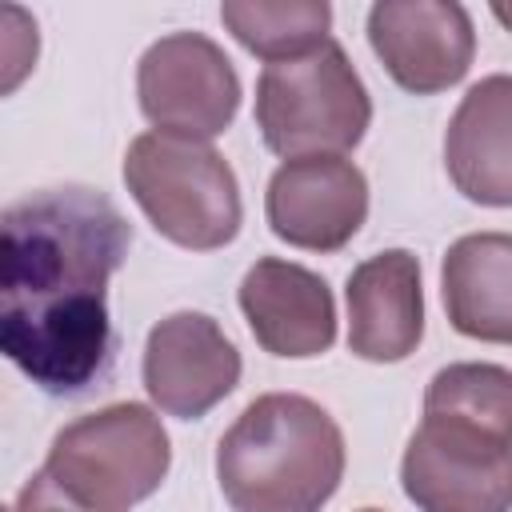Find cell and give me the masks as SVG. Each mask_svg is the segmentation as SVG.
<instances>
[{
  "mask_svg": "<svg viewBox=\"0 0 512 512\" xmlns=\"http://www.w3.org/2000/svg\"><path fill=\"white\" fill-rule=\"evenodd\" d=\"M492 16L512 32V4H492Z\"/></svg>",
  "mask_w": 512,
  "mask_h": 512,
  "instance_id": "d6986e66",
  "label": "cell"
},
{
  "mask_svg": "<svg viewBox=\"0 0 512 512\" xmlns=\"http://www.w3.org/2000/svg\"><path fill=\"white\" fill-rule=\"evenodd\" d=\"M4 512H8V508H4Z\"/></svg>",
  "mask_w": 512,
  "mask_h": 512,
  "instance_id": "44dd1931",
  "label": "cell"
},
{
  "mask_svg": "<svg viewBox=\"0 0 512 512\" xmlns=\"http://www.w3.org/2000/svg\"><path fill=\"white\" fill-rule=\"evenodd\" d=\"M4 92H12L24 72L36 64V20H28L16 4L4 8Z\"/></svg>",
  "mask_w": 512,
  "mask_h": 512,
  "instance_id": "e0dca14e",
  "label": "cell"
},
{
  "mask_svg": "<svg viewBox=\"0 0 512 512\" xmlns=\"http://www.w3.org/2000/svg\"><path fill=\"white\" fill-rule=\"evenodd\" d=\"M344 432L300 392L256 396L216 444V484L232 512H320L344 480Z\"/></svg>",
  "mask_w": 512,
  "mask_h": 512,
  "instance_id": "7a4b0ae2",
  "label": "cell"
},
{
  "mask_svg": "<svg viewBox=\"0 0 512 512\" xmlns=\"http://www.w3.org/2000/svg\"><path fill=\"white\" fill-rule=\"evenodd\" d=\"M360 512H380V508H360Z\"/></svg>",
  "mask_w": 512,
  "mask_h": 512,
  "instance_id": "ffe728a7",
  "label": "cell"
},
{
  "mask_svg": "<svg viewBox=\"0 0 512 512\" xmlns=\"http://www.w3.org/2000/svg\"><path fill=\"white\" fill-rule=\"evenodd\" d=\"M224 32L260 56L264 64L296 60L320 48L332 28L328 0H224L220 4Z\"/></svg>",
  "mask_w": 512,
  "mask_h": 512,
  "instance_id": "9a60e30c",
  "label": "cell"
},
{
  "mask_svg": "<svg viewBox=\"0 0 512 512\" xmlns=\"http://www.w3.org/2000/svg\"><path fill=\"white\" fill-rule=\"evenodd\" d=\"M444 168L456 192L480 208H512V76L492 72L476 80L448 128Z\"/></svg>",
  "mask_w": 512,
  "mask_h": 512,
  "instance_id": "4fadbf2b",
  "label": "cell"
},
{
  "mask_svg": "<svg viewBox=\"0 0 512 512\" xmlns=\"http://www.w3.org/2000/svg\"><path fill=\"white\" fill-rule=\"evenodd\" d=\"M240 312L268 356L312 360L336 344V300L320 272L260 256L240 280Z\"/></svg>",
  "mask_w": 512,
  "mask_h": 512,
  "instance_id": "8fae6325",
  "label": "cell"
},
{
  "mask_svg": "<svg viewBox=\"0 0 512 512\" xmlns=\"http://www.w3.org/2000/svg\"><path fill=\"white\" fill-rule=\"evenodd\" d=\"M424 412L460 416L512 436V368L484 360L444 364L424 388Z\"/></svg>",
  "mask_w": 512,
  "mask_h": 512,
  "instance_id": "2e32d148",
  "label": "cell"
},
{
  "mask_svg": "<svg viewBox=\"0 0 512 512\" xmlns=\"http://www.w3.org/2000/svg\"><path fill=\"white\" fill-rule=\"evenodd\" d=\"M172 468V444L148 404L120 400L64 424L44 472L92 512H128L148 500Z\"/></svg>",
  "mask_w": 512,
  "mask_h": 512,
  "instance_id": "5b68a950",
  "label": "cell"
},
{
  "mask_svg": "<svg viewBox=\"0 0 512 512\" xmlns=\"http://www.w3.org/2000/svg\"><path fill=\"white\" fill-rule=\"evenodd\" d=\"M368 44L412 96L460 84L476 56V28L456 0H380L368 8Z\"/></svg>",
  "mask_w": 512,
  "mask_h": 512,
  "instance_id": "ba28073f",
  "label": "cell"
},
{
  "mask_svg": "<svg viewBox=\"0 0 512 512\" xmlns=\"http://www.w3.org/2000/svg\"><path fill=\"white\" fill-rule=\"evenodd\" d=\"M8 512H92V508H84L80 500H72V496L40 468V472H32V476L20 484V492H16V500L8 504Z\"/></svg>",
  "mask_w": 512,
  "mask_h": 512,
  "instance_id": "ac0fdd59",
  "label": "cell"
},
{
  "mask_svg": "<svg viewBox=\"0 0 512 512\" xmlns=\"http://www.w3.org/2000/svg\"><path fill=\"white\" fill-rule=\"evenodd\" d=\"M252 116L268 152L284 160L344 156L372 124V96L348 52L324 40L308 56L264 64Z\"/></svg>",
  "mask_w": 512,
  "mask_h": 512,
  "instance_id": "277c9868",
  "label": "cell"
},
{
  "mask_svg": "<svg viewBox=\"0 0 512 512\" xmlns=\"http://www.w3.org/2000/svg\"><path fill=\"white\" fill-rule=\"evenodd\" d=\"M348 348L368 364H400L424 340L420 260L408 248H384L360 260L344 284Z\"/></svg>",
  "mask_w": 512,
  "mask_h": 512,
  "instance_id": "7c38bea8",
  "label": "cell"
},
{
  "mask_svg": "<svg viewBox=\"0 0 512 512\" xmlns=\"http://www.w3.org/2000/svg\"><path fill=\"white\" fill-rule=\"evenodd\" d=\"M132 224L84 184L28 192L0 220V352L48 396H80L116 352L108 280Z\"/></svg>",
  "mask_w": 512,
  "mask_h": 512,
  "instance_id": "6da1fadb",
  "label": "cell"
},
{
  "mask_svg": "<svg viewBox=\"0 0 512 512\" xmlns=\"http://www.w3.org/2000/svg\"><path fill=\"white\" fill-rule=\"evenodd\" d=\"M240 352L208 312H172L144 340V392L176 420H200L240 384Z\"/></svg>",
  "mask_w": 512,
  "mask_h": 512,
  "instance_id": "30bf717a",
  "label": "cell"
},
{
  "mask_svg": "<svg viewBox=\"0 0 512 512\" xmlns=\"http://www.w3.org/2000/svg\"><path fill=\"white\" fill-rule=\"evenodd\" d=\"M124 184L148 224L176 248L212 252L240 232L236 172L204 140L140 132L124 152Z\"/></svg>",
  "mask_w": 512,
  "mask_h": 512,
  "instance_id": "3957f363",
  "label": "cell"
},
{
  "mask_svg": "<svg viewBox=\"0 0 512 512\" xmlns=\"http://www.w3.org/2000/svg\"><path fill=\"white\" fill-rule=\"evenodd\" d=\"M136 100L152 132L212 144L240 108V76L204 32H168L136 64Z\"/></svg>",
  "mask_w": 512,
  "mask_h": 512,
  "instance_id": "52a82bcc",
  "label": "cell"
},
{
  "mask_svg": "<svg viewBox=\"0 0 512 512\" xmlns=\"http://www.w3.org/2000/svg\"><path fill=\"white\" fill-rule=\"evenodd\" d=\"M448 324L480 344H512V232H468L440 264Z\"/></svg>",
  "mask_w": 512,
  "mask_h": 512,
  "instance_id": "5bb4252c",
  "label": "cell"
},
{
  "mask_svg": "<svg viewBox=\"0 0 512 512\" xmlns=\"http://www.w3.org/2000/svg\"><path fill=\"white\" fill-rule=\"evenodd\" d=\"M264 220L300 252H340L368 220V180L348 156L284 160L268 176Z\"/></svg>",
  "mask_w": 512,
  "mask_h": 512,
  "instance_id": "9c48e42d",
  "label": "cell"
},
{
  "mask_svg": "<svg viewBox=\"0 0 512 512\" xmlns=\"http://www.w3.org/2000/svg\"><path fill=\"white\" fill-rule=\"evenodd\" d=\"M400 488L416 512H512V436L424 412L400 456Z\"/></svg>",
  "mask_w": 512,
  "mask_h": 512,
  "instance_id": "8992f818",
  "label": "cell"
}]
</instances>
